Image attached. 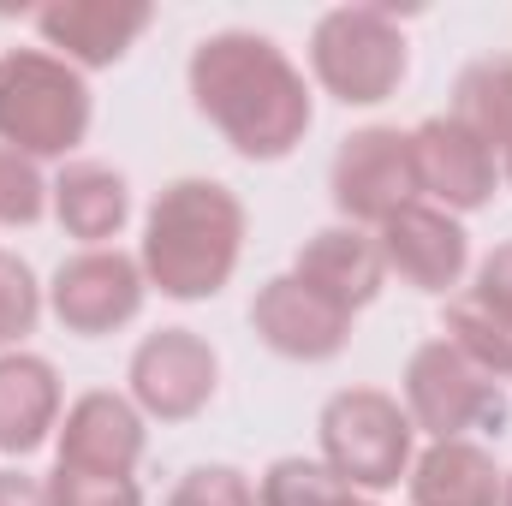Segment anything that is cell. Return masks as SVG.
I'll use <instances>...</instances> for the list:
<instances>
[{"instance_id":"1","label":"cell","mask_w":512,"mask_h":506,"mask_svg":"<svg viewBox=\"0 0 512 506\" xmlns=\"http://www.w3.org/2000/svg\"><path fill=\"white\" fill-rule=\"evenodd\" d=\"M191 102L245 161H280L310 131L304 72L256 30H221L197 42Z\"/></svg>"},{"instance_id":"2","label":"cell","mask_w":512,"mask_h":506,"mask_svg":"<svg viewBox=\"0 0 512 506\" xmlns=\"http://www.w3.org/2000/svg\"><path fill=\"white\" fill-rule=\"evenodd\" d=\"M245 251V203L215 179H173L143 221V280L167 298H215Z\"/></svg>"},{"instance_id":"3","label":"cell","mask_w":512,"mask_h":506,"mask_svg":"<svg viewBox=\"0 0 512 506\" xmlns=\"http://www.w3.org/2000/svg\"><path fill=\"white\" fill-rule=\"evenodd\" d=\"M90 131V84L78 66L42 48L0 54V143L42 161L78 149Z\"/></svg>"},{"instance_id":"4","label":"cell","mask_w":512,"mask_h":506,"mask_svg":"<svg viewBox=\"0 0 512 506\" xmlns=\"http://www.w3.org/2000/svg\"><path fill=\"white\" fill-rule=\"evenodd\" d=\"M310 72L346 108H376L405 78V30L393 6H334L310 30Z\"/></svg>"},{"instance_id":"5","label":"cell","mask_w":512,"mask_h":506,"mask_svg":"<svg viewBox=\"0 0 512 506\" xmlns=\"http://www.w3.org/2000/svg\"><path fill=\"white\" fill-rule=\"evenodd\" d=\"M316 435H322V465L346 489H358V495H382L399 477H411V441H417V429H411L405 405L393 393H382V387H346V393H334L322 405Z\"/></svg>"},{"instance_id":"6","label":"cell","mask_w":512,"mask_h":506,"mask_svg":"<svg viewBox=\"0 0 512 506\" xmlns=\"http://www.w3.org/2000/svg\"><path fill=\"white\" fill-rule=\"evenodd\" d=\"M405 417H411V429H423L435 441L501 435L507 429V393L495 376L465 364L447 340H429L405 364Z\"/></svg>"},{"instance_id":"7","label":"cell","mask_w":512,"mask_h":506,"mask_svg":"<svg viewBox=\"0 0 512 506\" xmlns=\"http://www.w3.org/2000/svg\"><path fill=\"white\" fill-rule=\"evenodd\" d=\"M328 191L352 227H382L399 209L417 203V161H411V131L364 126L352 131L334 155Z\"/></svg>"},{"instance_id":"8","label":"cell","mask_w":512,"mask_h":506,"mask_svg":"<svg viewBox=\"0 0 512 506\" xmlns=\"http://www.w3.org/2000/svg\"><path fill=\"white\" fill-rule=\"evenodd\" d=\"M143 292H149V280H143V262L126 251H78L66 256L60 268H54V286H48V310L60 316V328L66 334H84V340H96V334H114V328H126L131 316L143 310Z\"/></svg>"},{"instance_id":"9","label":"cell","mask_w":512,"mask_h":506,"mask_svg":"<svg viewBox=\"0 0 512 506\" xmlns=\"http://www.w3.org/2000/svg\"><path fill=\"white\" fill-rule=\"evenodd\" d=\"M215 352L191 328H161L131 352V405L161 423H185L215 399Z\"/></svg>"},{"instance_id":"10","label":"cell","mask_w":512,"mask_h":506,"mask_svg":"<svg viewBox=\"0 0 512 506\" xmlns=\"http://www.w3.org/2000/svg\"><path fill=\"white\" fill-rule=\"evenodd\" d=\"M251 328L262 334L268 352L298 358V364H328L334 352H346L352 340V316L322 298L316 286H304L298 274H274L251 304Z\"/></svg>"},{"instance_id":"11","label":"cell","mask_w":512,"mask_h":506,"mask_svg":"<svg viewBox=\"0 0 512 506\" xmlns=\"http://www.w3.org/2000/svg\"><path fill=\"white\" fill-rule=\"evenodd\" d=\"M376 245H382L387 274H399V280L417 286V292H447V286H459L465 268H471V239H465V227H459L447 209H435V203H411V209H399L393 221H382Z\"/></svg>"},{"instance_id":"12","label":"cell","mask_w":512,"mask_h":506,"mask_svg":"<svg viewBox=\"0 0 512 506\" xmlns=\"http://www.w3.org/2000/svg\"><path fill=\"white\" fill-rule=\"evenodd\" d=\"M411 161H417V191H429L447 215L483 209L495 197V149L477 131H465L453 114L423 120L411 131Z\"/></svg>"},{"instance_id":"13","label":"cell","mask_w":512,"mask_h":506,"mask_svg":"<svg viewBox=\"0 0 512 506\" xmlns=\"http://www.w3.org/2000/svg\"><path fill=\"white\" fill-rule=\"evenodd\" d=\"M143 459V411L126 393H84L66 411L60 429V465L90 471V477H131Z\"/></svg>"},{"instance_id":"14","label":"cell","mask_w":512,"mask_h":506,"mask_svg":"<svg viewBox=\"0 0 512 506\" xmlns=\"http://www.w3.org/2000/svg\"><path fill=\"white\" fill-rule=\"evenodd\" d=\"M149 18L155 12L143 0H54L36 12V30L48 48H60L66 66H114L149 30Z\"/></svg>"},{"instance_id":"15","label":"cell","mask_w":512,"mask_h":506,"mask_svg":"<svg viewBox=\"0 0 512 506\" xmlns=\"http://www.w3.org/2000/svg\"><path fill=\"white\" fill-rule=\"evenodd\" d=\"M292 274L304 286H316L322 298H334L352 316V310L376 304V292H382V280H387V262H382L376 233H364V227H322L316 239H304Z\"/></svg>"},{"instance_id":"16","label":"cell","mask_w":512,"mask_h":506,"mask_svg":"<svg viewBox=\"0 0 512 506\" xmlns=\"http://www.w3.org/2000/svg\"><path fill=\"white\" fill-rule=\"evenodd\" d=\"M60 423V376L36 352H6L0 358V453L24 459L48 441Z\"/></svg>"},{"instance_id":"17","label":"cell","mask_w":512,"mask_h":506,"mask_svg":"<svg viewBox=\"0 0 512 506\" xmlns=\"http://www.w3.org/2000/svg\"><path fill=\"white\" fill-rule=\"evenodd\" d=\"M411 506H501V471L477 441H429L411 459Z\"/></svg>"},{"instance_id":"18","label":"cell","mask_w":512,"mask_h":506,"mask_svg":"<svg viewBox=\"0 0 512 506\" xmlns=\"http://www.w3.org/2000/svg\"><path fill=\"white\" fill-rule=\"evenodd\" d=\"M48 197H54L60 227H66L72 239H84L90 251H102L131 215L126 179H120L114 167H102V161H72V167L48 185Z\"/></svg>"},{"instance_id":"19","label":"cell","mask_w":512,"mask_h":506,"mask_svg":"<svg viewBox=\"0 0 512 506\" xmlns=\"http://www.w3.org/2000/svg\"><path fill=\"white\" fill-rule=\"evenodd\" d=\"M453 120L477 131L489 149L512 143V54H483L453 84Z\"/></svg>"},{"instance_id":"20","label":"cell","mask_w":512,"mask_h":506,"mask_svg":"<svg viewBox=\"0 0 512 506\" xmlns=\"http://www.w3.org/2000/svg\"><path fill=\"white\" fill-rule=\"evenodd\" d=\"M447 346L465 364H477L483 376H495V381L512 376V316L495 310L477 286L447 304Z\"/></svg>"},{"instance_id":"21","label":"cell","mask_w":512,"mask_h":506,"mask_svg":"<svg viewBox=\"0 0 512 506\" xmlns=\"http://www.w3.org/2000/svg\"><path fill=\"white\" fill-rule=\"evenodd\" d=\"M340 495L346 483L322 459H274L256 489V506H334Z\"/></svg>"},{"instance_id":"22","label":"cell","mask_w":512,"mask_h":506,"mask_svg":"<svg viewBox=\"0 0 512 506\" xmlns=\"http://www.w3.org/2000/svg\"><path fill=\"white\" fill-rule=\"evenodd\" d=\"M48 209V179L36 173L30 155L0 143V227H30Z\"/></svg>"},{"instance_id":"23","label":"cell","mask_w":512,"mask_h":506,"mask_svg":"<svg viewBox=\"0 0 512 506\" xmlns=\"http://www.w3.org/2000/svg\"><path fill=\"white\" fill-rule=\"evenodd\" d=\"M42 316V286L24 256H0V346H18Z\"/></svg>"},{"instance_id":"24","label":"cell","mask_w":512,"mask_h":506,"mask_svg":"<svg viewBox=\"0 0 512 506\" xmlns=\"http://www.w3.org/2000/svg\"><path fill=\"white\" fill-rule=\"evenodd\" d=\"M48 506H143V489H137L131 477H90V471L54 465V477H48Z\"/></svg>"},{"instance_id":"25","label":"cell","mask_w":512,"mask_h":506,"mask_svg":"<svg viewBox=\"0 0 512 506\" xmlns=\"http://www.w3.org/2000/svg\"><path fill=\"white\" fill-rule=\"evenodd\" d=\"M167 506H256V489L233 465H197V471L179 477Z\"/></svg>"},{"instance_id":"26","label":"cell","mask_w":512,"mask_h":506,"mask_svg":"<svg viewBox=\"0 0 512 506\" xmlns=\"http://www.w3.org/2000/svg\"><path fill=\"white\" fill-rule=\"evenodd\" d=\"M477 292H483L495 310H507L512 316V245H495V251L483 256V268H477Z\"/></svg>"},{"instance_id":"27","label":"cell","mask_w":512,"mask_h":506,"mask_svg":"<svg viewBox=\"0 0 512 506\" xmlns=\"http://www.w3.org/2000/svg\"><path fill=\"white\" fill-rule=\"evenodd\" d=\"M0 506H48V483L30 471H0Z\"/></svg>"},{"instance_id":"28","label":"cell","mask_w":512,"mask_h":506,"mask_svg":"<svg viewBox=\"0 0 512 506\" xmlns=\"http://www.w3.org/2000/svg\"><path fill=\"white\" fill-rule=\"evenodd\" d=\"M334 506H376V501H370V495H358V489H346V495H340Z\"/></svg>"},{"instance_id":"29","label":"cell","mask_w":512,"mask_h":506,"mask_svg":"<svg viewBox=\"0 0 512 506\" xmlns=\"http://www.w3.org/2000/svg\"><path fill=\"white\" fill-rule=\"evenodd\" d=\"M501 506H512V471L501 477Z\"/></svg>"},{"instance_id":"30","label":"cell","mask_w":512,"mask_h":506,"mask_svg":"<svg viewBox=\"0 0 512 506\" xmlns=\"http://www.w3.org/2000/svg\"><path fill=\"white\" fill-rule=\"evenodd\" d=\"M501 167H507V185H512V143L501 149Z\"/></svg>"}]
</instances>
